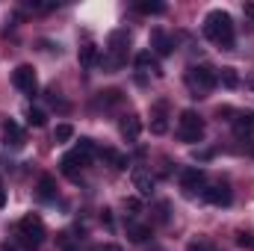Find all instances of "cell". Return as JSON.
I'll list each match as a JSON object with an SVG mask.
<instances>
[{
  "instance_id": "6da1fadb",
  "label": "cell",
  "mask_w": 254,
  "mask_h": 251,
  "mask_svg": "<svg viewBox=\"0 0 254 251\" xmlns=\"http://www.w3.org/2000/svg\"><path fill=\"white\" fill-rule=\"evenodd\" d=\"M204 36L213 45H219L222 51H231L234 48V21H231V15L225 9L207 12V18H204Z\"/></svg>"
},
{
  "instance_id": "7a4b0ae2",
  "label": "cell",
  "mask_w": 254,
  "mask_h": 251,
  "mask_svg": "<svg viewBox=\"0 0 254 251\" xmlns=\"http://www.w3.org/2000/svg\"><path fill=\"white\" fill-rule=\"evenodd\" d=\"M187 89L192 92V98H204L207 92H213V86L219 83L216 80V71L210 65H190L187 68Z\"/></svg>"
},
{
  "instance_id": "3957f363",
  "label": "cell",
  "mask_w": 254,
  "mask_h": 251,
  "mask_svg": "<svg viewBox=\"0 0 254 251\" xmlns=\"http://www.w3.org/2000/svg\"><path fill=\"white\" fill-rule=\"evenodd\" d=\"M18 237H21V243H24V246H30V249L42 246V243H45V237H48V231H45V222H42L36 213L24 216V219L18 222Z\"/></svg>"
},
{
  "instance_id": "277c9868",
  "label": "cell",
  "mask_w": 254,
  "mask_h": 251,
  "mask_svg": "<svg viewBox=\"0 0 254 251\" xmlns=\"http://www.w3.org/2000/svg\"><path fill=\"white\" fill-rule=\"evenodd\" d=\"M178 136L184 139V142H201V136H204V122H201V116L195 113V110H184L181 113V125H178Z\"/></svg>"
},
{
  "instance_id": "5b68a950",
  "label": "cell",
  "mask_w": 254,
  "mask_h": 251,
  "mask_svg": "<svg viewBox=\"0 0 254 251\" xmlns=\"http://www.w3.org/2000/svg\"><path fill=\"white\" fill-rule=\"evenodd\" d=\"M12 83H15V89H21V92L30 95V98L39 92V80H36L33 65H18V68L12 71Z\"/></svg>"
},
{
  "instance_id": "8992f818",
  "label": "cell",
  "mask_w": 254,
  "mask_h": 251,
  "mask_svg": "<svg viewBox=\"0 0 254 251\" xmlns=\"http://www.w3.org/2000/svg\"><path fill=\"white\" fill-rule=\"evenodd\" d=\"M83 166H89V157H86V154H80L77 148H74V151H68L63 160H60V172H63L65 178H71V181H77V178H80V169H83Z\"/></svg>"
},
{
  "instance_id": "52a82bcc",
  "label": "cell",
  "mask_w": 254,
  "mask_h": 251,
  "mask_svg": "<svg viewBox=\"0 0 254 251\" xmlns=\"http://www.w3.org/2000/svg\"><path fill=\"white\" fill-rule=\"evenodd\" d=\"M130 181H133V189L139 198H151L154 195V175L148 169H133L130 172Z\"/></svg>"
},
{
  "instance_id": "ba28073f",
  "label": "cell",
  "mask_w": 254,
  "mask_h": 251,
  "mask_svg": "<svg viewBox=\"0 0 254 251\" xmlns=\"http://www.w3.org/2000/svg\"><path fill=\"white\" fill-rule=\"evenodd\" d=\"M201 187H204V169L190 166V169L181 172V189H184V195H195Z\"/></svg>"
},
{
  "instance_id": "9c48e42d",
  "label": "cell",
  "mask_w": 254,
  "mask_h": 251,
  "mask_svg": "<svg viewBox=\"0 0 254 251\" xmlns=\"http://www.w3.org/2000/svg\"><path fill=\"white\" fill-rule=\"evenodd\" d=\"M204 198L213 204V207H231V201H234V192L228 184H216V187L204 189Z\"/></svg>"
},
{
  "instance_id": "30bf717a",
  "label": "cell",
  "mask_w": 254,
  "mask_h": 251,
  "mask_svg": "<svg viewBox=\"0 0 254 251\" xmlns=\"http://www.w3.org/2000/svg\"><path fill=\"white\" fill-rule=\"evenodd\" d=\"M3 145H6V148H12V151H21V148L27 145V139H24V130L15 125L12 119L3 125Z\"/></svg>"
},
{
  "instance_id": "8fae6325",
  "label": "cell",
  "mask_w": 254,
  "mask_h": 251,
  "mask_svg": "<svg viewBox=\"0 0 254 251\" xmlns=\"http://www.w3.org/2000/svg\"><path fill=\"white\" fill-rule=\"evenodd\" d=\"M151 48L157 57H172L175 51V39L166 33V30H151Z\"/></svg>"
},
{
  "instance_id": "7c38bea8",
  "label": "cell",
  "mask_w": 254,
  "mask_h": 251,
  "mask_svg": "<svg viewBox=\"0 0 254 251\" xmlns=\"http://www.w3.org/2000/svg\"><path fill=\"white\" fill-rule=\"evenodd\" d=\"M107 45H110V54L113 57H122L125 60V51H127V45H130V33L127 30H113L110 39H107Z\"/></svg>"
},
{
  "instance_id": "4fadbf2b",
  "label": "cell",
  "mask_w": 254,
  "mask_h": 251,
  "mask_svg": "<svg viewBox=\"0 0 254 251\" xmlns=\"http://www.w3.org/2000/svg\"><path fill=\"white\" fill-rule=\"evenodd\" d=\"M234 122V133L243 139V136H254V113L252 110H246V113H237V119H231Z\"/></svg>"
},
{
  "instance_id": "5bb4252c",
  "label": "cell",
  "mask_w": 254,
  "mask_h": 251,
  "mask_svg": "<svg viewBox=\"0 0 254 251\" xmlns=\"http://www.w3.org/2000/svg\"><path fill=\"white\" fill-rule=\"evenodd\" d=\"M119 130H122V136H125L127 142H136L139 133H142V119H139V116H125L122 125H119Z\"/></svg>"
},
{
  "instance_id": "9a60e30c",
  "label": "cell",
  "mask_w": 254,
  "mask_h": 251,
  "mask_svg": "<svg viewBox=\"0 0 254 251\" xmlns=\"http://www.w3.org/2000/svg\"><path fill=\"white\" fill-rule=\"evenodd\" d=\"M36 189H39V198H42V201H54V198H57V178H54V175H42Z\"/></svg>"
},
{
  "instance_id": "2e32d148",
  "label": "cell",
  "mask_w": 254,
  "mask_h": 251,
  "mask_svg": "<svg viewBox=\"0 0 254 251\" xmlns=\"http://www.w3.org/2000/svg\"><path fill=\"white\" fill-rule=\"evenodd\" d=\"M133 63H136V68H139V71H148V74H157V77L163 74V68L157 65V60H154V57H151L148 51L136 54V60H133Z\"/></svg>"
},
{
  "instance_id": "e0dca14e",
  "label": "cell",
  "mask_w": 254,
  "mask_h": 251,
  "mask_svg": "<svg viewBox=\"0 0 254 251\" xmlns=\"http://www.w3.org/2000/svg\"><path fill=\"white\" fill-rule=\"evenodd\" d=\"M127 237L133 243H145L151 240V225H139V222H127Z\"/></svg>"
},
{
  "instance_id": "ac0fdd59",
  "label": "cell",
  "mask_w": 254,
  "mask_h": 251,
  "mask_svg": "<svg viewBox=\"0 0 254 251\" xmlns=\"http://www.w3.org/2000/svg\"><path fill=\"white\" fill-rule=\"evenodd\" d=\"M77 60H80V65L83 68H92V65H98V48L89 42V45H83L80 51H77Z\"/></svg>"
},
{
  "instance_id": "d6986e66",
  "label": "cell",
  "mask_w": 254,
  "mask_h": 251,
  "mask_svg": "<svg viewBox=\"0 0 254 251\" xmlns=\"http://www.w3.org/2000/svg\"><path fill=\"white\" fill-rule=\"evenodd\" d=\"M216 80H219L225 89H237V86H240V74H237V68H222V71H216Z\"/></svg>"
},
{
  "instance_id": "ffe728a7",
  "label": "cell",
  "mask_w": 254,
  "mask_h": 251,
  "mask_svg": "<svg viewBox=\"0 0 254 251\" xmlns=\"http://www.w3.org/2000/svg\"><path fill=\"white\" fill-rule=\"evenodd\" d=\"M104 160H110L113 163V169H127L130 166V157H125V154H119V151H113V148H104V151H98Z\"/></svg>"
},
{
  "instance_id": "44dd1931",
  "label": "cell",
  "mask_w": 254,
  "mask_h": 251,
  "mask_svg": "<svg viewBox=\"0 0 254 251\" xmlns=\"http://www.w3.org/2000/svg\"><path fill=\"white\" fill-rule=\"evenodd\" d=\"M136 9L142 15H163L166 12V3H160V0H154V3H136Z\"/></svg>"
},
{
  "instance_id": "7402d4cb",
  "label": "cell",
  "mask_w": 254,
  "mask_h": 251,
  "mask_svg": "<svg viewBox=\"0 0 254 251\" xmlns=\"http://www.w3.org/2000/svg\"><path fill=\"white\" fill-rule=\"evenodd\" d=\"M27 125L30 127H45L48 125V116H45L42 110H33V107H30V110H27Z\"/></svg>"
},
{
  "instance_id": "603a6c76",
  "label": "cell",
  "mask_w": 254,
  "mask_h": 251,
  "mask_svg": "<svg viewBox=\"0 0 254 251\" xmlns=\"http://www.w3.org/2000/svg\"><path fill=\"white\" fill-rule=\"evenodd\" d=\"M237 246L246 251H254V231H237Z\"/></svg>"
},
{
  "instance_id": "cb8c5ba5",
  "label": "cell",
  "mask_w": 254,
  "mask_h": 251,
  "mask_svg": "<svg viewBox=\"0 0 254 251\" xmlns=\"http://www.w3.org/2000/svg\"><path fill=\"white\" fill-rule=\"evenodd\" d=\"M77 151H80V154H86V157L92 160V157L98 154V145H95V139H80V142H77Z\"/></svg>"
},
{
  "instance_id": "d4e9b609",
  "label": "cell",
  "mask_w": 254,
  "mask_h": 251,
  "mask_svg": "<svg viewBox=\"0 0 254 251\" xmlns=\"http://www.w3.org/2000/svg\"><path fill=\"white\" fill-rule=\"evenodd\" d=\"M74 136V127L71 125H57V130H54V142H68Z\"/></svg>"
},
{
  "instance_id": "484cf974",
  "label": "cell",
  "mask_w": 254,
  "mask_h": 251,
  "mask_svg": "<svg viewBox=\"0 0 254 251\" xmlns=\"http://www.w3.org/2000/svg\"><path fill=\"white\" fill-rule=\"evenodd\" d=\"M166 130H169V122H166V116H154V122H151V133L163 136Z\"/></svg>"
},
{
  "instance_id": "4316f807",
  "label": "cell",
  "mask_w": 254,
  "mask_h": 251,
  "mask_svg": "<svg viewBox=\"0 0 254 251\" xmlns=\"http://www.w3.org/2000/svg\"><path fill=\"white\" fill-rule=\"evenodd\" d=\"M101 101L104 104H119L122 101V92L119 89H107V92H101Z\"/></svg>"
},
{
  "instance_id": "83f0119b",
  "label": "cell",
  "mask_w": 254,
  "mask_h": 251,
  "mask_svg": "<svg viewBox=\"0 0 254 251\" xmlns=\"http://www.w3.org/2000/svg\"><path fill=\"white\" fill-rule=\"evenodd\" d=\"M125 210H130V213L136 216V213L142 210V204H139V198H125Z\"/></svg>"
},
{
  "instance_id": "f1b7e54d",
  "label": "cell",
  "mask_w": 254,
  "mask_h": 251,
  "mask_svg": "<svg viewBox=\"0 0 254 251\" xmlns=\"http://www.w3.org/2000/svg\"><path fill=\"white\" fill-rule=\"evenodd\" d=\"M157 210H160V216H157V219H160V222H169V204L163 201V204H160Z\"/></svg>"
},
{
  "instance_id": "f546056e",
  "label": "cell",
  "mask_w": 254,
  "mask_h": 251,
  "mask_svg": "<svg viewBox=\"0 0 254 251\" xmlns=\"http://www.w3.org/2000/svg\"><path fill=\"white\" fill-rule=\"evenodd\" d=\"M95 251H122V246H116V243H104V246H98Z\"/></svg>"
},
{
  "instance_id": "4dcf8cb0",
  "label": "cell",
  "mask_w": 254,
  "mask_h": 251,
  "mask_svg": "<svg viewBox=\"0 0 254 251\" xmlns=\"http://www.w3.org/2000/svg\"><path fill=\"white\" fill-rule=\"evenodd\" d=\"M187 251H207V243H198V240H195V243H190Z\"/></svg>"
},
{
  "instance_id": "1f68e13d",
  "label": "cell",
  "mask_w": 254,
  "mask_h": 251,
  "mask_svg": "<svg viewBox=\"0 0 254 251\" xmlns=\"http://www.w3.org/2000/svg\"><path fill=\"white\" fill-rule=\"evenodd\" d=\"M213 157V151H195V160H210Z\"/></svg>"
},
{
  "instance_id": "d6a6232c",
  "label": "cell",
  "mask_w": 254,
  "mask_h": 251,
  "mask_svg": "<svg viewBox=\"0 0 254 251\" xmlns=\"http://www.w3.org/2000/svg\"><path fill=\"white\" fill-rule=\"evenodd\" d=\"M101 222H104V225H107V228H110V225H113V216H110V210H104V213H101Z\"/></svg>"
},
{
  "instance_id": "836d02e7",
  "label": "cell",
  "mask_w": 254,
  "mask_h": 251,
  "mask_svg": "<svg viewBox=\"0 0 254 251\" xmlns=\"http://www.w3.org/2000/svg\"><path fill=\"white\" fill-rule=\"evenodd\" d=\"M243 9H246V15H249V18H252V21H254V3H246Z\"/></svg>"
},
{
  "instance_id": "e575fe53",
  "label": "cell",
  "mask_w": 254,
  "mask_h": 251,
  "mask_svg": "<svg viewBox=\"0 0 254 251\" xmlns=\"http://www.w3.org/2000/svg\"><path fill=\"white\" fill-rule=\"evenodd\" d=\"M6 207V192H3V181H0V210Z\"/></svg>"
},
{
  "instance_id": "d590c367",
  "label": "cell",
  "mask_w": 254,
  "mask_h": 251,
  "mask_svg": "<svg viewBox=\"0 0 254 251\" xmlns=\"http://www.w3.org/2000/svg\"><path fill=\"white\" fill-rule=\"evenodd\" d=\"M249 86H252V89H254V74H252V77H249Z\"/></svg>"
},
{
  "instance_id": "8d00e7d4",
  "label": "cell",
  "mask_w": 254,
  "mask_h": 251,
  "mask_svg": "<svg viewBox=\"0 0 254 251\" xmlns=\"http://www.w3.org/2000/svg\"><path fill=\"white\" fill-rule=\"evenodd\" d=\"M63 251H77V249H74V246H65V249Z\"/></svg>"
}]
</instances>
